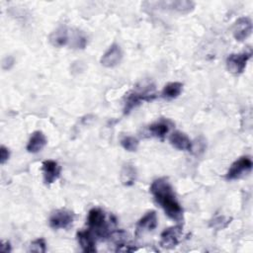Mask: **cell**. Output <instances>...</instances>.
Segmentation results:
<instances>
[{
  "instance_id": "cell-24",
  "label": "cell",
  "mask_w": 253,
  "mask_h": 253,
  "mask_svg": "<svg viewBox=\"0 0 253 253\" xmlns=\"http://www.w3.org/2000/svg\"><path fill=\"white\" fill-rule=\"evenodd\" d=\"M14 58H13V56H6L4 59H3V61H2V68L4 69V70H9L12 66H13V64H14Z\"/></svg>"
},
{
  "instance_id": "cell-5",
  "label": "cell",
  "mask_w": 253,
  "mask_h": 253,
  "mask_svg": "<svg viewBox=\"0 0 253 253\" xmlns=\"http://www.w3.org/2000/svg\"><path fill=\"white\" fill-rule=\"evenodd\" d=\"M252 166L253 164H252L251 158L249 156H242L231 164L230 168L225 174V179L227 180L238 179L244 174L249 173L252 169Z\"/></svg>"
},
{
  "instance_id": "cell-6",
  "label": "cell",
  "mask_w": 253,
  "mask_h": 253,
  "mask_svg": "<svg viewBox=\"0 0 253 253\" xmlns=\"http://www.w3.org/2000/svg\"><path fill=\"white\" fill-rule=\"evenodd\" d=\"M74 214L72 211L61 209L53 211L49 217V225L53 229L67 228L73 222Z\"/></svg>"
},
{
  "instance_id": "cell-21",
  "label": "cell",
  "mask_w": 253,
  "mask_h": 253,
  "mask_svg": "<svg viewBox=\"0 0 253 253\" xmlns=\"http://www.w3.org/2000/svg\"><path fill=\"white\" fill-rule=\"evenodd\" d=\"M45 250H46V244L44 239L42 238H38L34 240L30 244V248H29L30 252H37V253H43L45 252Z\"/></svg>"
},
{
  "instance_id": "cell-9",
  "label": "cell",
  "mask_w": 253,
  "mask_h": 253,
  "mask_svg": "<svg viewBox=\"0 0 253 253\" xmlns=\"http://www.w3.org/2000/svg\"><path fill=\"white\" fill-rule=\"evenodd\" d=\"M122 58H123V51L120 45L117 43H113L108 48V50L103 54L100 62L103 66L111 68V67L117 66L121 62Z\"/></svg>"
},
{
  "instance_id": "cell-15",
  "label": "cell",
  "mask_w": 253,
  "mask_h": 253,
  "mask_svg": "<svg viewBox=\"0 0 253 253\" xmlns=\"http://www.w3.org/2000/svg\"><path fill=\"white\" fill-rule=\"evenodd\" d=\"M68 39H69L68 30L65 26L58 27L49 35V38H48L49 42L55 47H61L65 45L68 42Z\"/></svg>"
},
{
  "instance_id": "cell-18",
  "label": "cell",
  "mask_w": 253,
  "mask_h": 253,
  "mask_svg": "<svg viewBox=\"0 0 253 253\" xmlns=\"http://www.w3.org/2000/svg\"><path fill=\"white\" fill-rule=\"evenodd\" d=\"M171 123L168 120H159L153 124H151L148 127L150 133L158 138H163L166 133L169 131Z\"/></svg>"
},
{
  "instance_id": "cell-8",
  "label": "cell",
  "mask_w": 253,
  "mask_h": 253,
  "mask_svg": "<svg viewBox=\"0 0 253 253\" xmlns=\"http://www.w3.org/2000/svg\"><path fill=\"white\" fill-rule=\"evenodd\" d=\"M252 32V22L247 17H241L232 26V35L236 41L242 42L247 39Z\"/></svg>"
},
{
  "instance_id": "cell-2",
  "label": "cell",
  "mask_w": 253,
  "mask_h": 253,
  "mask_svg": "<svg viewBox=\"0 0 253 253\" xmlns=\"http://www.w3.org/2000/svg\"><path fill=\"white\" fill-rule=\"evenodd\" d=\"M87 223L89 229L94 233L95 236L100 238H106L110 235L106 215L101 209L93 208L89 211Z\"/></svg>"
},
{
  "instance_id": "cell-20",
  "label": "cell",
  "mask_w": 253,
  "mask_h": 253,
  "mask_svg": "<svg viewBox=\"0 0 253 253\" xmlns=\"http://www.w3.org/2000/svg\"><path fill=\"white\" fill-rule=\"evenodd\" d=\"M121 145L127 151H136L138 147V140L131 135H125L121 138Z\"/></svg>"
},
{
  "instance_id": "cell-3",
  "label": "cell",
  "mask_w": 253,
  "mask_h": 253,
  "mask_svg": "<svg viewBox=\"0 0 253 253\" xmlns=\"http://www.w3.org/2000/svg\"><path fill=\"white\" fill-rule=\"evenodd\" d=\"M154 86L151 84L143 85V88H139L138 90H133L130 93L127 94L126 101H125V107H124V114H128L133 108H135L137 105H139L142 101H150L155 98V95L153 93Z\"/></svg>"
},
{
  "instance_id": "cell-12",
  "label": "cell",
  "mask_w": 253,
  "mask_h": 253,
  "mask_svg": "<svg viewBox=\"0 0 253 253\" xmlns=\"http://www.w3.org/2000/svg\"><path fill=\"white\" fill-rule=\"evenodd\" d=\"M169 142L170 144L175 147L178 150H183V151H190L192 150V141L188 137V135L182 131L176 130L172 132L169 136Z\"/></svg>"
},
{
  "instance_id": "cell-23",
  "label": "cell",
  "mask_w": 253,
  "mask_h": 253,
  "mask_svg": "<svg viewBox=\"0 0 253 253\" xmlns=\"http://www.w3.org/2000/svg\"><path fill=\"white\" fill-rule=\"evenodd\" d=\"M10 157V151L7 147L4 145H1L0 147V162L1 164H4Z\"/></svg>"
},
{
  "instance_id": "cell-25",
  "label": "cell",
  "mask_w": 253,
  "mask_h": 253,
  "mask_svg": "<svg viewBox=\"0 0 253 253\" xmlns=\"http://www.w3.org/2000/svg\"><path fill=\"white\" fill-rule=\"evenodd\" d=\"M0 250H1L2 252H9V251H11V246H10V243H9L8 241H6V242H3V243H2V245H1V248H0Z\"/></svg>"
},
{
  "instance_id": "cell-14",
  "label": "cell",
  "mask_w": 253,
  "mask_h": 253,
  "mask_svg": "<svg viewBox=\"0 0 253 253\" xmlns=\"http://www.w3.org/2000/svg\"><path fill=\"white\" fill-rule=\"evenodd\" d=\"M46 142L47 140L43 132L36 130L32 133L26 148L30 153H38L46 145Z\"/></svg>"
},
{
  "instance_id": "cell-17",
  "label": "cell",
  "mask_w": 253,
  "mask_h": 253,
  "mask_svg": "<svg viewBox=\"0 0 253 253\" xmlns=\"http://www.w3.org/2000/svg\"><path fill=\"white\" fill-rule=\"evenodd\" d=\"M137 177L136 169L131 164H125L121 170L120 179L123 185L131 186L134 184Z\"/></svg>"
},
{
  "instance_id": "cell-11",
  "label": "cell",
  "mask_w": 253,
  "mask_h": 253,
  "mask_svg": "<svg viewBox=\"0 0 253 253\" xmlns=\"http://www.w3.org/2000/svg\"><path fill=\"white\" fill-rule=\"evenodd\" d=\"M77 241L83 252H95L96 251V239L94 233L88 230H80L76 234Z\"/></svg>"
},
{
  "instance_id": "cell-1",
  "label": "cell",
  "mask_w": 253,
  "mask_h": 253,
  "mask_svg": "<svg viewBox=\"0 0 253 253\" xmlns=\"http://www.w3.org/2000/svg\"><path fill=\"white\" fill-rule=\"evenodd\" d=\"M149 190L156 203L163 209L169 218L176 222L183 220V209L176 200L172 186L165 178L154 180Z\"/></svg>"
},
{
  "instance_id": "cell-13",
  "label": "cell",
  "mask_w": 253,
  "mask_h": 253,
  "mask_svg": "<svg viewBox=\"0 0 253 253\" xmlns=\"http://www.w3.org/2000/svg\"><path fill=\"white\" fill-rule=\"evenodd\" d=\"M157 226V215L154 211L146 212L136 223V234L152 231Z\"/></svg>"
},
{
  "instance_id": "cell-4",
  "label": "cell",
  "mask_w": 253,
  "mask_h": 253,
  "mask_svg": "<svg viewBox=\"0 0 253 253\" xmlns=\"http://www.w3.org/2000/svg\"><path fill=\"white\" fill-rule=\"evenodd\" d=\"M251 57V51H243L240 53H231L226 58V68L227 70L234 74H241Z\"/></svg>"
},
{
  "instance_id": "cell-16",
  "label": "cell",
  "mask_w": 253,
  "mask_h": 253,
  "mask_svg": "<svg viewBox=\"0 0 253 253\" xmlns=\"http://www.w3.org/2000/svg\"><path fill=\"white\" fill-rule=\"evenodd\" d=\"M160 5H163L162 8H170L180 13H189L195 7V3L192 1H169V2H158Z\"/></svg>"
},
{
  "instance_id": "cell-10",
  "label": "cell",
  "mask_w": 253,
  "mask_h": 253,
  "mask_svg": "<svg viewBox=\"0 0 253 253\" xmlns=\"http://www.w3.org/2000/svg\"><path fill=\"white\" fill-rule=\"evenodd\" d=\"M42 175L43 181L46 185H50L58 179L61 172V167L54 160H44L42 162Z\"/></svg>"
},
{
  "instance_id": "cell-19",
  "label": "cell",
  "mask_w": 253,
  "mask_h": 253,
  "mask_svg": "<svg viewBox=\"0 0 253 253\" xmlns=\"http://www.w3.org/2000/svg\"><path fill=\"white\" fill-rule=\"evenodd\" d=\"M183 90V84L181 82H170L164 86L161 91V96L164 99H175L177 98Z\"/></svg>"
},
{
  "instance_id": "cell-22",
  "label": "cell",
  "mask_w": 253,
  "mask_h": 253,
  "mask_svg": "<svg viewBox=\"0 0 253 253\" xmlns=\"http://www.w3.org/2000/svg\"><path fill=\"white\" fill-rule=\"evenodd\" d=\"M86 45V38L80 33L76 32L73 37V46L76 48H84Z\"/></svg>"
},
{
  "instance_id": "cell-7",
  "label": "cell",
  "mask_w": 253,
  "mask_h": 253,
  "mask_svg": "<svg viewBox=\"0 0 253 253\" xmlns=\"http://www.w3.org/2000/svg\"><path fill=\"white\" fill-rule=\"evenodd\" d=\"M182 236V227L180 225L171 226L169 228H166L162 231L160 237V245L163 248H173L177 246V244L180 241V238Z\"/></svg>"
}]
</instances>
